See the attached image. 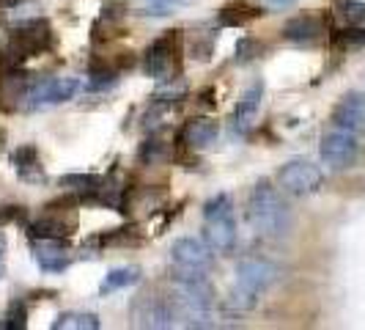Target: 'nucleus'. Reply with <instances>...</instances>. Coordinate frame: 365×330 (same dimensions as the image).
Wrapping results in <instances>:
<instances>
[{"instance_id": "obj_9", "label": "nucleus", "mask_w": 365, "mask_h": 330, "mask_svg": "<svg viewBox=\"0 0 365 330\" xmlns=\"http://www.w3.org/2000/svg\"><path fill=\"white\" fill-rule=\"evenodd\" d=\"M135 319L140 328H173L176 325V309L168 297H143L135 303Z\"/></svg>"}, {"instance_id": "obj_10", "label": "nucleus", "mask_w": 365, "mask_h": 330, "mask_svg": "<svg viewBox=\"0 0 365 330\" xmlns=\"http://www.w3.org/2000/svg\"><path fill=\"white\" fill-rule=\"evenodd\" d=\"M332 127L365 135V91H349L332 110Z\"/></svg>"}, {"instance_id": "obj_20", "label": "nucleus", "mask_w": 365, "mask_h": 330, "mask_svg": "<svg viewBox=\"0 0 365 330\" xmlns=\"http://www.w3.org/2000/svg\"><path fill=\"white\" fill-rule=\"evenodd\" d=\"M258 14H261V9H250V6H245V3H237V6H225V9L220 11L217 22L225 25V28H239V25H247L250 19H256Z\"/></svg>"}, {"instance_id": "obj_27", "label": "nucleus", "mask_w": 365, "mask_h": 330, "mask_svg": "<svg viewBox=\"0 0 365 330\" xmlns=\"http://www.w3.org/2000/svg\"><path fill=\"white\" fill-rule=\"evenodd\" d=\"M14 3H19V0H0V6H14Z\"/></svg>"}, {"instance_id": "obj_28", "label": "nucleus", "mask_w": 365, "mask_h": 330, "mask_svg": "<svg viewBox=\"0 0 365 330\" xmlns=\"http://www.w3.org/2000/svg\"><path fill=\"white\" fill-rule=\"evenodd\" d=\"M3 251H6V245H3V237H0V256H3Z\"/></svg>"}, {"instance_id": "obj_19", "label": "nucleus", "mask_w": 365, "mask_h": 330, "mask_svg": "<svg viewBox=\"0 0 365 330\" xmlns=\"http://www.w3.org/2000/svg\"><path fill=\"white\" fill-rule=\"evenodd\" d=\"M55 330H96L99 328V316L86 311H66L53 322Z\"/></svg>"}, {"instance_id": "obj_11", "label": "nucleus", "mask_w": 365, "mask_h": 330, "mask_svg": "<svg viewBox=\"0 0 365 330\" xmlns=\"http://www.w3.org/2000/svg\"><path fill=\"white\" fill-rule=\"evenodd\" d=\"M34 259L41 270L47 273H63L69 264H72V256H69V248L61 237H41L34 242Z\"/></svg>"}, {"instance_id": "obj_4", "label": "nucleus", "mask_w": 365, "mask_h": 330, "mask_svg": "<svg viewBox=\"0 0 365 330\" xmlns=\"http://www.w3.org/2000/svg\"><path fill=\"white\" fill-rule=\"evenodd\" d=\"M322 160L332 171H346L360 160V135L349 132V129L332 127L322 138Z\"/></svg>"}, {"instance_id": "obj_26", "label": "nucleus", "mask_w": 365, "mask_h": 330, "mask_svg": "<svg viewBox=\"0 0 365 330\" xmlns=\"http://www.w3.org/2000/svg\"><path fill=\"white\" fill-rule=\"evenodd\" d=\"M297 0H264V6L269 9V11H283V9H292Z\"/></svg>"}, {"instance_id": "obj_23", "label": "nucleus", "mask_w": 365, "mask_h": 330, "mask_svg": "<svg viewBox=\"0 0 365 330\" xmlns=\"http://www.w3.org/2000/svg\"><path fill=\"white\" fill-rule=\"evenodd\" d=\"M332 41L338 47H346V50H354V47H365V28L363 25H349L344 31H338Z\"/></svg>"}, {"instance_id": "obj_18", "label": "nucleus", "mask_w": 365, "mask_h": 330, "mask_svg": "<svg viewBox=\"0 0 365 330\" xmlns=\"http://www.w3.org/2000/svg\"><path fill=\"white\" fill-rule=\"evenodd\" d=\"M14 165H17L19 176H22V179H28V182H38V179H44L36 146H19L17 151H14Z\"/></svg>"}, {"instance_id": "obj_15", "label": "nucleus", "mask_w": 365, "mask_h": 330, "mask_svg": "<svg viewBox=\"0 0 365 330\" xmlns=\"http://www.w3.org/2000/svg\"><path fill=\"white\" fill-rule=\"evenodd\" d=\"M322 34H324V25H322V19L313 17V14H302V17L289 19L286 28H283V36L289 39V41H297V44H311Z\"/></svg>"}, {"instance_id": "obj_25", "label": "nucleus", "mask_w": 365, "mask_h": 330, "mask_svg": "<svg viewBox=\"0 0 365 330\" xmlns=\"http://www.w3.org/2000/svg\"><path fill=\"white\" fill-rule=\"evenodd\" d=\"M6 319H9V322H3V328H25V309L14 303V306L9 309V316H6Z\"/></svg>"}, {"instance_id": "obj_8", "label": "nucleus", "mask_w": 365, "mask_h": 330, "mask_svg": "<svg viewBox=\"0 0 365 330\" xmlns=\"http://www.w3.org/2000/svg\"><path fill=\"white\" fill-rule=\"evenodd\" d=\"M176 55H179V36H176V31H170L148 47L146 72L157 80H170L176 72Z\"/></svg>"}, {"instance_id": "obj_13", "label": "nucleus", "mask_w": 365, "mask_h": 330, "mask_svg": "<svg viewBox=\"0 0 365 330\" xmlns=\"http://www.w3.org/2000/svg\"><path fill=\"white\" fill-rule=\"evenodd\" d=\"M261 99H264V86H253L250 91L239 99L237 110L231 116V127L234 132H247L256 121L258 110H261Z\"/></svg>"}, {"instance_id": "obj_12", "label": "nucleus", "mask_w": 365, "mask_h": 330, "mask_svg": "<svg viewBox=\"0 0 365 330\" xmlns=\"http://www.w3.org/2000/svg\"><path fill=\"white\" fill-rule=\"evenodd\" d=\"M47 39H50V34H47V28L44 25H31V28H19L17 34L11 36V44H9V53H11V58H17V61H22V58H31V55L41 53L44 47H47Z\"/></svg>"}, {"instance_id": "obj_17", "label": "nucleus", "mask_w": 365, "mask_h": 330, "mask_svg": "<svg viewBox=\"0 0 365 330\" xmlns=\"http://www.w3.org/2000/svg\"><path fill=\"white\" fill-rule=\"evenodd\" d=\"M140 281V267H115V270H110L105 278H102V284H99V294H113L118 292V289H127L132 284H138Z\"/></svg>"}, {"instance_id": "obj_14", "label": "nucleus", "mask_w": 365, "mask_h": 330, "mask_svg": "<svg viewBox=\"0 0 365 330\" xmlns=\"http://www.w3.org/2000/svg\"><path fill=\"white\" fill-rule=\"evenodd\" d=\"M220 127L215 119H192L182 129V141L190 149H206L217 141Z\"/></svg>"}, {"instance_id": "obj_24", "label": "nucleus", "mask_w": 365, "mask_h": 330, "mask_svg": "<svg viewBox=\"0 0 365 330\" xmlns=\"http://www.w3.org/2000/svg\"><path fill=\"white\" fill-rule=\"evenodd\" d=\"M195 0H146L143 14H170L179 6H192Z\"/></svg>"}, {"instance_id": "obj_2", "label": "nucleus", "mask_w": 365, "mask_h": 330, "mask_svg": "<svg viewBox=\"0 0 365 330\" xmlns=\"http://www.w3.org/2000/svg\"><path fill=\"white\" fill-rule=\"evenodd\" d=\"M280 270L274 267L272 261H264V259H242L237 264V281H234V289H231V306L239 311H247V309H256L261 292H267L277 281Z\"/></svg>"}, {"instance_id": "obj_1", "label": "nucleus", "mask_w": 365, "mask_h": 330, "mask_svg": "<svg viewBox=\"0 0 365 330\" xmlns=\"http://www.w3.org/2000/svg\"><path fill=\"white\" fill-rule=\"evenodd\" d=\"M247 223L261 237H283L292 229L289 206L267 179H261L247 199Z\"/></svg>"}, {"instance_id": "obj_22", "label": "nucleus", "mask_w": 365, "mask_h": 330, "mask_svg": "<svg viewBox=\"0 0 365 330\" xmlns=\"http://www.w3.org/2000/svg\"><path fill=\"white\" fill-rule=\"evenodd\" d=\"M61 187L74 190V193H96L102 187L99 176H83V174H69V176H61Z\"/></svg>"}, {"instance_id": "obj_21", "label": "nucleus", "mask_w": 365, "mask_h": 330, "mask_svg": "<svg viewBox=\"0 0 365 330\" xmlns=\"http://www.w3.org/2000/svg\"><path fill=\"white\" fill-rule=\"evenodd\" d=\"M338 17L349 25H365V3L363 0H335Z\"/></svg>"}, {"instance_id": "obj_3", "label": "nucleus", "mask_w": 365, "mask_h": 330, "mask_svg": "<svg viewBox=\"0 0 365 330\" xmlns=\"http://www.w3.org/2000/svg\"><path fill=\"white\" fill-rule=\"evenodd\" d=\"M203 239L212 251L231 254L237 245V218H234V204L231 196L220 193L209 199L203 206Z\"/></svg>"}, {"instance_id": "obj_6", "label": "nucleus", "mask_w": 365, "mask_h": 330, "mask_svg": "<svg viewBox=\"0 0 365 330\" xmlns=\"http://www.w3.org/2000/svg\"><path fill=\"white\" fill-rule=\"evenodd\" d=\"M170 261L179 275H206L212 270V248L195 237H182L170 248Z\"/></svg>"}, {"instance_id": "obj_16", "label": "nucleus", "mask_w": 365, "mask_h": 330, "mask_svg": "<svg viewBox=\"0 0 365 330\" xmlns=\"http://www.w3.org/2000/svg\"><path fill=\"white\" fill-rule=\"evenodd\" d=\"M74 229H77L74 212L63 215V212H55V209H50V212L34 226V231H36L38 237H61V239L69 237Z\"/></svg>"}, {"instance_id": "obj_5", "label": "nucleus", "mask_w": 365, "mask_h": 330, "mask_svg": "<svg viewBox=\"0 0 365 330\" xmlns=\"http://www.w3.org/2000/svg\"><path fill=\"white\" fill-rule=\"evenodd\" d=\"M277 182L289 196H313V193L322 190L324 174H322L319 165L308 163V160H292V163L280 168Z\"/></svg>"}, {"instance_id": "obj_7", "label": "nucleus", "mask_w": 365, "mask_h": 330, "mask_svg": "<svg viewBox=\"0 0 365 330\" xmlns=\"http://www.w3.org/2000/svg\"><path fill=\"white\" fill-rule=\"evenodd\" d=\"M77 91H80V83L74 77H47V80L34 83L25 91V105L28 108H53L61 102H69Z\"/></svg>"}]
</instances>
